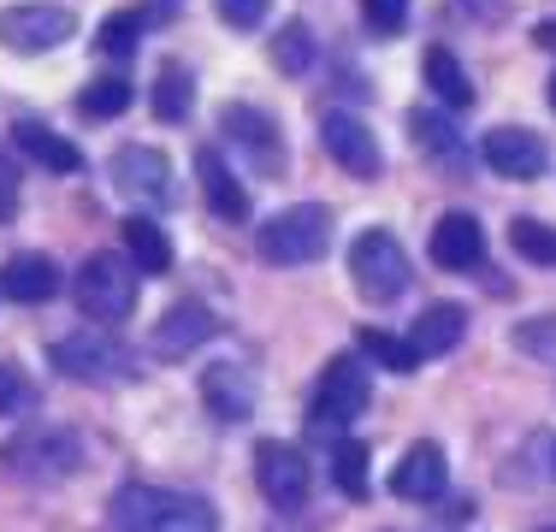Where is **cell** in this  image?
Returning a JSON list of instances; mask_svg holds the SVG:
<instances>
[{
    "instance_id": "13",
    "label": "cell",
    "mask_w": 556,
    "mask_h": 532,
    "mask_svg": "<svg viewBox=\"0 0 556 532\" xmlns=\"http://www.w3.org/2000/svg\"><path fill=\"white\" fill-rule=\"evenodd\" d=\"M480 154H485V166H492L497 178H515V183L539 178V172L551 166V149H545V137H533L527 125H497V130H485Z\"/></svg>"
},
{
    "instance_id": "12",
    "label": "cell",
    "mask_w": 556,
    "mask_h": 532,
    "mask_svg": "<svg viewBox=\"0 0 556 532\" xmlns=\"http://www.w3.org/2000/svg\"><path fill=\"white\" fill-rule=\"evenodd\" d=\"M219 338V319L207 302H172L161 314V326L149 331V350L161 355V362H184V355H195L202 343Z\"/></svg>"
},
{
    "instance_id": "5",
    "label": "cell",
    "mask_w": 556,
    "mask_h": 532,
    "mask_svg": "<svg viewBox=\"0 0 556 532\" xmlns=\"http://www.w3.org/2000/svg\"><path fill=\"white\" fill-rule=\"evenodd\" d=\"M48 355H54V367L65 372V379H77V384H125V379H137V355H130L118 338H108L101 326L65 331Z\"/></svg>"
},
{
    "instance_id": "10",
    "label": "cell",
    "mask_w": 556,
    "mask_h": 532,
    "mask_svg": "<svg viewBox=\"0 0 556 532\" xmlns=\"http://www.w3.org/2000/svg\"><path fill=\"white\" fill-rule=\"evenodd\" d=\"M77 18L54 0H24V7H7L0 12V48L12 53H48L60 42H72Z\"/></svg>"
},
{
    "instance_id": "36",
    "label": "cell",
    "mask_w": 556,
    "mask_h": 532,
    "mask_svg": "<svg viewBox=\"0 0 556 532\" xmlns=\"http://www.w3.org/2000/svg\"><path fill=\"white\" fill-rule=\"evenodd\" d=\"M12 207H18V190H12V166L0 160V219H12Z\"/></svg>"
},
{
    "instance_id": "17",
    "label": "cell",
    "mask_w": 556,
    "mask_h": 532,
    "mask_svg": "<svg viewBox=\"0 0 556 532\" xmlns=\"http://www.w3.org/2000/svg\"><path fill=\"white\" fill-rule=\"evenodd\" d=\"M202 403L214 420H249V408H255V379H249L237 362H214L202 372Z\"/></svg>"
},
{
    "instance_id": "40",
    "label": "cell",
    "mask_w": 556,
    "mask_h": 532,
    "mask_svg": "<svg viewBox=\"0 0 556 532\" xmlns=\"http://www.w3.org/2000/svg\"><path fill=\"white\" fill-rule=\"evenodd\" d=\"M539 532H556V527H539Z\"/></svg>"
},
{
    "instance_id": "37",
    "label": "cell",
    "mask_w": 556,
    "mask_h": 532,
    "mask_svg": "<svg viewBox=\"0 0 556 532\" xmlns=\"http://www.w3.org/2000/svg\"><path fill=\"white\" fill-rule=\"evenodd\" d=\"M142 12H149V24H172L178 18V0H149Z\"/></svg>"
},
{
    "instance_id": "29",
    "label": "cell",
    "mask_w": 556,
    "mask_h": 532,
    "mask_svg": "<svg viewBox=\"0 0 556 532\" xmlns=\"http://www.w3.org/2000/svg\"><path fill=\"white\" fill-rule=\"evenodd\" d=\"M130 106V84L125 77H96V84L77 96V113L84 118H96V125H108V118H118Z\"/></svg>"
},
{
    "instance_id": "14",
    "label": "cell",
    "mask_w": 556,
    "mask_h": 532,
    "mask_svg": "<svg viewBox=\"0 0 556 532\" xmlns=\"http://www.w3.org/2000/svg\"><path fill=\"white\" fill-rule=\"evenodd\" d=\"M320 142L350 178H379V172H386V154H379L374 130H367L355 113H326L320 118Z\"/></svg>"
},
{
    "instance_id": "26",
    "label": "cell",
    "mask_w": 556,
    "mask_h": 532,
    "mask_svg": "<svg viewBox=\"0 0 556 532\" xmlns=\"http://www.w3.org/2000/svg\"><path fill=\"white\" fill-rule=\"evenodd\" d=\"M142 30H149V12H142V7H118V12H108V24L96 30V48L108 53V60H130L137 42H142Z\"/></svg>"
},
{
    "instance_id": "4",
    "label": "cell",
    "mask_w": 556,
    "mask_h": 532,
    "mask_svg": "<svg viewBox=\"0 0 556 532\" xmlns=\"http://www.w3.org/2000/svg\"><path fill=\"white\" fill-rule=\"evenodd\" d=\"M72 296L84 308V319L118 326V319H130V308H137V266H130V255H89L77 266Z\"/></svg>"
},
{
    "instance_id": "33",
    "label": "cell",
    "mask_w": 556,
    "mask_h": 532,
    "mask_svg": "<svg viewBox=\"0 0 556 532\" xmlns=\"http://www.w3.org/2000/svg\"><path fill=\"white\" fill-rule=\"evenodd\" d=\"M362 18L374 36H396L408 24V0H362Z\"/></svg>"
},
{
    "instance_id": "38",
    "label": "cell",
    "mask_w": 556,
    "mask_h": 532,
    "mask_svg": "<svg viewBox=\"0 0 556 532\" xmlns=\"http://www.w3.org/2000/svg\"><path fill=\"white\" fill-rule=\"evenodd\" d=\"M551 113H556V77H551Z\"/></svg>"
},
{
    "instance_id": "23",
    "label": "cell",
    "mask_w": 556,
    "mask_h": 532,
    "mask_svg": "<svg viewBox=\"0 0 556 532\" xmlns=\"http://www.w3.org/2000/svg\"><path fill=\"white\" fill-rule=\"evenodd\" d=\"M118 237H125V255H130V266L137 273H166L172 266V243H166V231L154 219H142V213H130L125 225H118Z\"/></svg>"
},
{
    "instance_id": "2",
    "label": "cell",
    "mask_w": 556,
    "mask_h": 532,
    "mask_svg": "<svg viewBox=\"0 0 556 532\" xmlns=\"http://www.w3.org/2000/svg\"><path fill=\"white\" fill-rule=\"evenodd\" d=\"M77 468H84V438L72 426H24L0 444V473L18 485H65Z\"/></svg>"
},
{
    "instance_id": "9",
    "label": "cell",
    "mask_w": 556,
    "mask_h": 532,
    "mask_svg": "<svg viewBox=\"0 0 556 532\" xmlns=\"http://www.w3.org/2000/svg\"><path fill=\"white\" fill-rule=\"evenodd\" d=\"M113 190L130 195V202H149V207H172L178 202V178H172V160L149 142H130V149L113 154Z\"/></svg>"
},
{
    "instance_id": "18",
    "label": "cell",
    "mask_w": 556,
    "mask_h": 532,
    "mask_svg": "<svg viewBox=\"0 0 556 532\" xmlns=\"http://www.w3.org/2000/svg\"><path fill=\"white\" fill-rule=\"evenodd\" d=\"M195 178H202V195L214 207V219H225V225L249 219V190L237 183V172L225 166L219 149H195Z\"/></svg>"
},
{
    "instance_id": "6",
    "label": "cell",
    "mask_w": 556,
    "mask_h": 532,
    "mask_svg": "<svg viewBox=\"0 0 556 532\" xmlns=\"http://www.w3.org/2000/svg\"><path fill=\"white\" fill-rule=\"evenodd\" d=\"M350 278H355V290H362L367 302H379V308H386V302H396L408 290V255H403V243H396L391 231H362L350 243Z\"/></svg>"
},
{
    "instance_id": "35",
    "label": "cell",
    "mask_w": 556,
    "mask_h": 532,
    "mask_svg": "<svg viewBox=\"0 0 556 532\" xmlns=\"http://www.w3.org/2000/svg\"><path fill=\"white\" fill-rule=\"evenodd\" d=\"M24 403H30V384H24V372L0 362V420H7L12 408H24Z\"/></svg>"
},
{
    "instance_id": "22",
    "label": "cell",
    "mask_w": 556,
    "mask_h": 532,
    "mask_svg": "<svg viewBox=\"0 0 556 532\" xmlns=\"http://www.w3.org/2000/svg\"><path fill=\"white\" fill-rule=\"evenodd\" d=\"M12 142H18L36 166H48V172H77V166H84V154H77L60 130L36 125V118H18V125H12Z\"/></svg>"
},
{
    "instance_id": "39",
    "label": "cell",
    "mask_w": 556,
    "mask_h": 532,
    "mask_svg": "<svg viewBox=\"0 0 556 532\" xmlns=\"http://www.w3.org/2000/svg\"><path fill=\"white\" fill-rule=\"evenodd\" d=\"M551 468H556V444H551Z\"/></svg>"
},
{
    "instance_id": "16",
    "label": "cell",
    "mask_w": 556,
    "mask_h": 532,
    "mask_svg": "<svg viewBox=\"0 0 556 532\" xmlns=\"http://www.w3.org/2000/svg\"><path fill=\"white\" fill-rule=\"evenodd\" d=\"M432 261L444 266V273H468V266L485 261V231L473 213H444L439 225H432Z\"/></svg>"
},
{
    "instance_id": "21",
    "label": "cell",
    "mask_w": 556,
    "mask_h": 532,
    "mask_svg": "<svg viewBox=\"0 0 556 532\" xmlns=\"http://www.w3.org/2000/svg\"><path fill=\"white\" fill-rule=\"evenodd\" d=\"M408 130H415V149L432 160V166H444V172H462V160H468V149H462V137H456V125L439 113V106H415L408 113Z\"/></svg>"
},
{
    "instance_id": "31",
    "label": "cell",
    "mask_w": 556,
    "mask_h": 532,
    "mask_svg": "<svg viewBox=\"0 0 556 532\" xmlns=\"http://www.w3.org/2000/svg\"><path fill=\"white\" fill-rule=\"evenodd\" d=\"M509 343L521 355H533V362H545L556 372V314H539V319H521V326L509 331Z\"/></svg>"
},
{
    "instance_id": "32",
    "label": "cell",
    "mask_w": 556,
    "mask_h": 532,
    "mask_svg": "<svg viewBox=\"0 0 556 532\" xmlns=\"http://www.w3.org/2000/svg\"><path fill=\"white\" fill-rule=\"evenodd\" d=\"M273 65L285 77H302L314 65V36H308V24H285L278 30V42H273Z\"/></svg>"
},
{
    "instance_id": "8",
    "label": "cell",
    "mask_w": 556,
    "mask_h": 532,
    "mask_svg": "<svg viewBox=\"0 0 556 532\" xmlns=\"http://www.w3.org/2000/svg\"><path fill=\"white\" fill-rule=\"evenodd\" d=\"M367 396H374V379L355 355H338L320 372V396H314V432H343L350 420H362Z\"/></svg>"
},
{
    "instance_id": "7",
    "label": "cell",
    "mask_w": 556,
    "mask_h": 532,
    "mask_svg": "<svg viewBox=\"0 0 556 532\" xmlns=\"http://www.w3.org/2000/svg\"><path fill=\"white\" fill-rule=\"evenodd\" d=\"M219 137L231 142V154H243V166L261 172V178H278V172H285V130H278V118L261 113V106L231 101L219 113Z\"/></svg>"
},
{
    "instance_id": "11",
    "label": "cell",
    "mask_w": 556,
    "mask_h": 532,
    "mask_svg": "<svg viewBox=\"0 0 556 532\" xmlns=\"http://www.w3.org/2000/svg\"><path fill=\"white\" fill-rule=\"evenodd\" d=\"M255 485H261V497L273 503V509H302L308 503V485H314V473H308V461H302V449L296 444H278V438H267V444H255Z\"/></svg>"
},
{
    "instance_id": "34",
    "label": "cell",
    "mask_w": 556,
    "mask_h": 532,
    "mask_svg": "<svg viewBox=\"0 0 556 532\" xmlns=\"http://www.w3.org/2000/svg\"><path fill=\"white\" fill-rule=\"evenodd\" d=\"M214 7H219V18L231 24V30H255V24L267 18L273 0H214Z\"/></svg>"
},
{
    "instance_id": "1",
    "label": "cell",
    "mask_w": 556,
    "mask_h": 532,
    "mask_svg": "<svg viewBox=\"0 0 556 532\" xmlns=\"http://www.w3.org/2000/svg\"><path fill=\"white\" fill-rule=\"evenodd\" d=\"M113 532H219V515L207 497L190 491H161V485H125L108 503Z\"/></svg>"
},
{
    "instance_id": "15",
    "label": "cell",
    "mask_w": 556,
    "mask_h": 532,
    "mask_svg": "<svg viewBox=\"0 0 556 532\" xmlns=\"http://www.w3.org/2000/svg\"><path fill=\"white\" fill-rule=\"evenodd\" d=\"M444 485H450V461H444L439 444L403 449V461L391 468V491L403 503H432V497H444Z\"/></svg>"
},
{
    "instance_id": "19",
    "label": "cell",
    "mask_w": 556,
    "mask_h": 532,
    "mask_svg": "<svg viewBox=\"0 0 556 532\" xmlns=\"http://www.w3.org/2000/svg\"><path fill=\"white\" fill-rule=\"evenodd\" d=\"M0 296L24 302V308H36V302H54L60 296V266L48 255H12L0 266Z\"/></svg>"
},
{
    "instance_id": "3",
    "label": "cell",
    "mask_w": 556,
    "mask_h": 532,
    "mask_svg": "<svg viewBox=\"0 0 556 532\" xmlns=\"http://www.w3.org/2000/svg\"><path fill=\"white\" fill-rule=\"evenodd\" d=\"M326 243H332V213L320 202L285 207L278 219L261 225V237H255V249L267 266H308V261L326 255Z\"/></svg>"
},
{
    "instance_id": "27",
    "label": "cell",
    "mask_w": 556,
    "mask_h": 532,
    "mask_svg": "<svg viewBox=\"0 0 556 532\" xmlns=\"http://www.w3.org/2000/svg\"><path fill=\"white\" fill-rule=\"evenodd\" d=\"M355 343H362V355H367V362H379L386 372H415V367H420V350H415L408 338H391V331L362 326V338H355Z\"/></svg>"
},
{
    "instance_id": "24",
    "label": "cell",
    "mask_w": 556,
    "mask_h": 532,
    "mask_svg": "<svg viewBox=\"0 0 556 532\" xmlns=\"http://www.w3.org/2000/svg\"><path fill=\"white\" fill-rule=\"evenodd\" d=\"M427 89L450 106V113L473 106V84H468V72H462V60L450 48H427Z\"/></svg>"
},
{
    "instance_id": "25",
    "label": "cell",
    "mask_w": 556,
    "mask_h": 532,
    "mask_svg": "<svg viewBox=\"0 0 556 532\" xmlns=\"http://www.w3.org/2000/svg\"><path fill=\"white\" fill-rule=\"evenodd\" d=\"M190 106H195V77L184 72L178 60L161 65V77H154V118H161V125H184Z\"/></svg>"
},
{
    "instance_id": "30",
    "label": "cell",
    "mask_w": 556,
    "mask_h": 532,
    "mask_svg": "<svg viewBox=\"0 0 556 532\" xmlns=\"http://www.w3.org/2000/svg\"><path fill=\"white\" fill-rule=\"evenodd\" d=\"M332 479H338L343 497H355V503L367 497V444H362V438H338V449H332Z\"/></svg>"
},
{
    "instance_id": "28",
    "label": "cell",
    "mask_w": 556,
    "mask_h": 532,
    "mask_svg": "<svg viewBox=\"0 0 556 532\" xmlns=\"http://www.w3.org/2000/svg\"><path fill=\"white\" fill-rule=\"evenodd\" d=\"M509 249L533 266H556V225L545 219H509Z\"/></svg>"
},
{
    "instance_id": "20",
    "label": "cell",
    "mask_w": 556,
    "mask_h": 532,
    "mask_svg": "<svg viewBox=\"0 0 556 532\" xmlns=\"http://www.w3.org/2000/svg\"><path fill=\"white\" fill-rule=\"evenodd\" d=\"M462 338H468V308H456V302H432V308H420V319L408 326V343L420 350V362H439V355H450Z\"/></svg>"
}]
</instances>
